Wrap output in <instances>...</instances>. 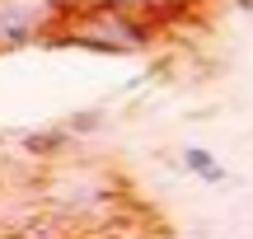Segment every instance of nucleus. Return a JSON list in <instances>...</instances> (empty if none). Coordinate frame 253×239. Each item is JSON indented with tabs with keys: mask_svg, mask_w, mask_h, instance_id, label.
<instances>
[{
	"mask_svg": "<svg viewBox=\"0 0 253 239\" xmlns=\"http://www.w3.org/2000/svg\"><path fill=\"white\" fill-rule=\"evenodd\" d=\"M249 239H253V235H249Z\"/></svg>",
	"mask_w": 253,
	"mask_h": 239,
	"instance_id": "nucleus-6",
	"label": "nucleus"
},
{
	"mask_svg": "<svg viewBox=\"0 0 253 239\" xmlns=\"http://www.w3.org/2000/svg\"><path fill=\"white\" fill-rule=\"evenodd\" d=\"M155 33H160V24L145 9H126V5H113V0H66L56 28L42 42L122 56V52H145Z\"/></svg>",
	"mask_w": 253,
	"mask_h": 239,
	"instance_id": "nucleus-1",
	"label": "nucleus"
},
{
	"mask_svg": "<svg viewBox=\"0 0 253 239\" xmlns=\"http://www.w3.org/2000/svg\"><path fill=\"white\" fill-rule=\"evenodd\" d=\"M61 127L71 131V136H89V131H103V127H108V108H80V113H71Z\"/></svg>",
	"mask_w": 253,
	"mask_h": 239,
	"instance_id": "nucleus-4",
	"label": "nucleus"
},
{
	"mask_svg": "<svg viewBox=\"0 0 253 239\" xmlns=\"http://www.w3.org/2000/svg\"><path fill=\"white\" fill-rule=\"evenodd\" d=\"M178 164L188 169V174H197L202 183H211V188H216V183H225V169L216 164V155H211L207 146H183V155H178Z\"/></svg>",
	"mask_w": 253,
	"mask_h": 239,
	"instance_id": "nucleus-3",
	"label": "nucleus"
},
{
	"mask_svg": "<svg viewBox=\"0 0 253 239\" xmlns=\"http://www.w3.org/2000/svg\"><path fill=\"white\" fill-rule=\"evenodd\" d=\"M113 5H126V9H145L155 24H164L169 9H183V0H113Z\"/></svg>",
	"mask_w": 253,
	"mask_h": 239,
	"instance_id": "nucleus-5",
	"label": "nucleus"
},
{
	"mask_svg": "<svg viewBox=\"0 0 253 239\" xmlns=\"http://www.w3.org/2000/svg\"><path fill=\"white\" fill-rule=\"evenodd\" d=\"M9 141L19 146V155L28 159H61L71 150V131L66 127H28V131H9Z\"/></svg>",
	"mask_w": 253,
	"mask_h": 239,
	"instance_id": "nucleus-2",
	"label": "nucleus"
}]
</instances>
